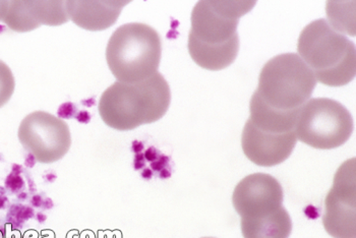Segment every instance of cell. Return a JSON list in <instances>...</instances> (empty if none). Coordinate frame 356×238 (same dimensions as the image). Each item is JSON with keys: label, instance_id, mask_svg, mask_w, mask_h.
Returning <instances> with one entry per match:
<instances>
[{"label": "cell", "instance_id": "30bf717a", "mask_svg": "<svg viewBox=\"0 0 356 238\" xmlns=\"http://www.w3.org/2000/svg\"><path fill=\"white\" fill-rule=\"evenodd\" d=\"M298 138L296 132L274 134L245 123L241 147L248 160L261 167H272L284 162L291 155Z\"/></svg>", "mask_w": 356, "mask_h": 238}, {"label": "cell", "instance_id": "9c48e42d", "mask_svg": "<svg viewBox=\"0 0 356 238\" xmlns=\"http://www.w3.org/2000/svg\"><path fill=\"white\" fill-rule=\"evenodd\" d=\"M232 203L241 222L267 219L284 209L282 187L269 174H250L235 187Z\"/></svg>", "mask_w": 356, "mask_h": 238}, {"label": "cell", "instance_id": "277c9868", "mask_svg": "<svg viewBox=\"0 0 356 238\" xmlns=\"http://www.w3.org/2000/svg\"><path fill=\"white\" fill-rule=\"evenodd\" d=\"M316 85L313 72L298 54L285 53L264 65L252 100L275 113L298 116L311 99Z\"/></svg>", "mask_w": 356, "mask_h": 238}, {"label": "cell", "instance_id": "8992f818", "mask_svg": "<svg viewBox=\"0 0 356 238\" xmlns=\"http://www.w3.org/2000/svg\"><path fill=\"white\" fill-rule=\"evenodd\" d=\"M294 131L296 138L309 147L336 149L350 138L353 116L341 103L333 99H309L298 112Z\"/></svg>", "mask_w": 356, "mask_h": 238}, {"label": "cell", "instance_id": "9a60e30c", "mask_svg": "<svg viewBox=\"0 0 356 238\" xmlns=\"http://www.w3.org/2000/svg\"><path fill=\"white\" fill-rule=\"evenodd\" d=\"M8 1H0V21L3 22L8 12Z\"/></svg>", "mask_w": 356, "mask_h": 238}, {"label": "cell", "instance_id": "2e32d148", "mask_svg": "<svg viewBox=\"0 0 356 238\" xmlns=\"http://www.w3.org/2000/svg\"><path fill=\"white\" fill-rule=\"evenodd\" d=\"M204 238H211V237H204Z\"/></svg>", "mask_w": 356, "mask_h": 238}, {"label": "cell", "instance_id": "7a4b0ae2", "mask_svg": "<svg viewBox=\"0 0 356 238\" xmlns=\"http://www.w3.org/2000/svg\"><path fill=\"white\" fill-rule=\"evenodd\" d=\"M171 101L168 83L160 72L138 83L116 81L103 93L99 114L105 125L127 132L163 118Z\"/></svg>", "mask_w": 356, "mask_h": 238}, {"label": "cell", "instance_id": "5bb4252c", "mask_svg": "<svg viewBox=\"0 0 356 238\" xmlns=\"http://www.w3.org/2000/svg\"><path fill=\"white\" fill-rule=\"evenodd\" d=\"M15 88V81L12 70L6 63L0 61V108L12 98Z\"/></svg>", "mask_w": 356, "mask_h": 238}, {"label": "cell", "instance_id": "3957f363", "mask_svg": "<svg viewBox=\"0 0 356 238\" xmlns=\"http://www.w3.org/2000/svg\"><path fill=\"white\" fill-rule=\"evenodd\" d=\"M298 51L316 79L324 85L342 87L355 78V43L332 28L326 19H316L303 29Z\"/></svg>", "mask_w": 356, "mask_h": 238}, {"label": "cell", "instance_id": "5b68a950", "mask_svg": "<svg viewBox=\"0 0 356 238\" xmlns=\"http://www.w3.org/2000/svg\"><path fill=\"white\" fill-rule=\"evenodd\" d=\"M161 38L146 24L122 25L110 37L106 61L120 83L134 84L157 74L161 61Z\"/></svg>", "mask_w": 356, "mask_h": 238}, {"label": "cell", "instance_id": "52a82bcc", "mask_svg": "<svg viewBox=\"0 0 356 238\" xmlns=\"http://www.w3.org/2000/svg\"><path fill=\"white\" fill-rule=\"evenodd\" d=\"M17 136L24 149L41 164L60 160L72 145L69 125L48 112L35 111L26 116Z\"/></svg>", "mask_w": 356, "mask_h": 238}, {"label": "cell", "instance_id": "7c38bea8", "mask_svg": "<svg viewBox=\"0 0 356 238\" xmlns=\"http://www.w3.org/2000/svg\"><path fill=\"white\" fill-rule=\"evenodd\" d=\"M131 1H65L70 19L88 31L106 30Z\"/></svg>", "mask_w": 356, "mask_h": 238}, {"label": "cell", "instance_id": "4fadbf2b", "mask_svg": "<svg viewBox=\"0 0 356 238\" xmlns=\"http://www.w3.org/2000/svg\"><path fill=\"white\" fill-rule=\"evenodd\" d=\"M243 238H289L292 222L286 210L256 222H241Z\"/></svg>", "mask_w": 356, "mask_h": 238}, {"label": "cell", "instance_id": "ba28073f", "mask_svg": "<svg viewBox=\"0 0 356 238\" xmlns=\"http://www.w3.org/2000/svg\"><path fill=\"white\" fill-rule=\"evenodd\" d=\"M355 165V158L343 163L325 200L323 224L333 238H356Z\"/></svg>", "mask_w": 356, "mask_h": 238}, {"label": "cell", "instance_id": "8fae6325", "mask_svg": "<svg viewBox=\"0 0 356 238\" xmlns=\"http://www.w3.org/2000/svg\"><path fill=\"white\" fill-rule=\"evenodd\" d=\"M69 21L65 1H8L3 23L23 33L41 25L60 26Z\"/></svg>", "mask_w": 356, "mask_h": 238}, {"label": "cell", "instance_id": "6da1fadb", "mask_svg": "<svg viewBox=\"0 0 356 238\" xmlns=\"http://www.w3.org/2000/svg\"><path fill=\"white\" fill-rule=\"evenodd\" d=\"M256 1H199L192 13L188 48L197 65L221 70L234 63L239 50L237 26Z\"/></svg>", "mask_w": 356, "mask_h": 238}]
</instances>
